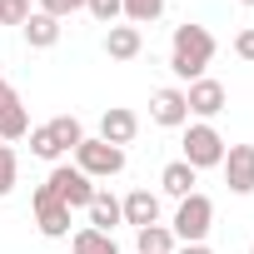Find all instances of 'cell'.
I'll return each instance as SVG.
<instances>
[{
	"label": "cell",
	"mask_w": 254,
	"mask_h": 254,
	"mask_svg": "<svg viewBox=\"0 0 254 254\" xmlns=\"http://www.w3.org/2000/svg\"><path fill=\"white\" fill-rule=\"evenodd\" d=\"M214 60V35L204 30V25H175V40H170V70H175V80H199L204 75V65Z\"/></svg>",
	"instance_id": "cell-1"
},
{
	"label": "cell",
	"mask_w": 254,
	"mask_h": 254,
	"mask_svg": "<svg viewBox=\"0 0 254 254\" xmlns=\"http://www.w3.org/2000/svg\"><path fill=\"white\" fill-rule=\"evenodd\" d=\"M209 224H214V204H209L204 194H185V199H180V209H175L170 234H175V244H204Z\"/></svg>",
	"instance_id": "cell-2"
},
{
	"label": "cell",
	"mask_w": 254,
	"mask_h": 254,
	"mask_svg": "<svg viewBox=\"0 0 254 254\" xmlns=\"http://www.w3.org/2000/svg\"><path fill=\"white\" fill-rule=\"evenodd\" d=\"M75 170L90 175V180H110V175L125 170V150H120V145H105L100 135H95V140L85 135V140L75 145Z\"/></svg>",
	"instance_id": "cell-3"
},
{
	"label": "cell",
	"mask_w": 254,
	"mask_h": 254,
	"mask_svg": "<svg viewBox=\"0 0 254 254\" xmlns=\"http://www.w3.org/2000/svg\"><path fill=\"white\" fill-rule=\"evenodd\" d=\"M224 140H219V130H214V125H190V130H185V165L190 170H214V165H224Z\"/></svg>",
	"instance_id": "cell-4"
},
{
	"label": "cell",
	"mask_w": 254,
	"mask_h": 254,
	"mask_svg": "<svg viewBox=\"0 0 254 254\" xmlns=\"http://www.w3.org/2000/svg\"><path fill=\"white\" fill-rule=\"evenodd\" d=\"M45 190L75 214V209H90V199H95V185H90V175H80L75 165H55L50 170V180H45Z\"/></svg>",
	"instance_id": "cell-5"
},
{
	"label": "cell",
	"mask_w": 254,
	"mask_h": 254,
	"mask_svg": "<svg viewBox=\"0 0 254 254\" xmlns=\"http://www.w3.org/2000/svg\"><path fill=\"white\" fill-rule=\"evenodd\" d=\"M30 209H35V224H40V234H45V239H65V234H70V209H65L45 185L30 194Z\"/></svg>",
	"instance_id": "cell-6"
},
{
	"label": "cell",
	"mask_w": 254,
	"mask_h": 254,
	"mask_svg": "<svg viewBox=\"0 0 254 254\" xmlns=\"http://www.w3.org/2000/svg\"><path fill=\"white\" fill-rule=\"evenodd\" d=\"M185 105H190V115H199V120L209 125V120H214V115H219V110L229 105V95H224V85H219V80L199 75V80H194V85L185 90Z\"/></svg>",
	"instance_id": "cell-7"
},
{
	"label": "cell",
	"mask_w": 254,
	"mask_h": 254,
	"mask_svg": "<svg viewBox=\"0 0 254 254\" xmlns=\"http://www.w3.org/2000/svg\"><path fill=\"white\" fill-rule=\"evenodd\" d=\"M219 170H224V185L234 194H254V145H229Z\"/></svg>",
	"instance_id": "cell-8"
},
{
	"label": "cell",
	"mask_w": 254,
	"mask_h": 254,
	"mask_svg": "<svg viewBox=\"0 0 254 254\" xmlns=\"http://www.w3.org/2000/svg\"><path fill=\"white\" fill-rule=\"evenodd\" d=\"M135 135H140V115H135V110L110 105V110L100 115V140H105V145H120V150H125Z\"/></svg>",
	"instance_id": "cell-9"
},
{
	"label": "cell",
	"mask_w": 254,
	"mask_h": 254,
	"mask_svg": "<svg viewBox=\"0 0 254 254\" xmlns=\"http://www.w3.org/2000/svg\"><path fill=\"white\" fill-rule=\"evenodd\" d=\"M150 115H155V125H165V130H180V125H190V105H185V90H175V85L155 90V100H150Z\"/></svg>",
	"instance_id": "cell-10"
},
{
	"label": "cell",
	"mask_w": 254,
	"mask_h": 254,
	"mask_svg": "<svg viewBox=\"0 0 254 254\" xmlns=\"http://www.w3.org/2000/svg\"><path fill=\"white\" fill-rule=\"evenodd\" d=\"M120 214H125V224H135V229L160 224V194H150V190H130V194L120 199Z\"/></svg>",
	"instance_id": "cell-11"
},
{
	"label": "cell",
	"mask_w": 254,
	"mask_h": 254,
	"mask_svg": "<svg viewBox=\"0 0 254 254\" xmlns=\"http://www.w3.org/2000/svg\"><path fill=\"white\" fill-rule=\"evenodd\" d=\"M140 50H145V35L135 25H110L105 30V55L110 60H135Z\"/></svg>",
	"instance_id": "cell-12"
},
{
	"label": "cell",
	"mask_w": 254,
	"mask_h": 254,
	"mask_svg": "<svg viewBox=\"0 0 254 254\" xmlns=\"http://www.w3.org/2000/svg\"><path fill=\"white\" fill-rule=\"evenodd\" d=\"M20 30H25V45H30V50H50V45H60V20H55V15L30 10V20H25Z\"/></svg>",
	"instance_id": "cell-13"
},
{
	"label": "cell",
	"mask_w": 254,
	"mask_h": 254,
	"mask_svg": "<svg viewBox=\"0 0 254 254\" xmlns=\"http://www.w3.org/2000/svg\"><path fill=\"white\" fill-rule=\"evenodd\" d=\"M90 229H100V234H115V224H125V214H120V199L115 194H105V190H95V199H90Z\"/></svg>",
	"instance_id": "cell-14"
},
{
	"label": "cell",
	"mask_w": 254,
	"mask_h": 254,
	"mask_svg": "<svg viewBox=\"0 0 254 254\" xmlns=\"http://www.w3.org/2000/svg\"><path fill=\"white\" fill-rule=\"evenodd\" d=\"M194 180H199V170H190L185 160H175V165H165V170H160V190H165V194H175V199L194 194Z\"/></svg>",
	"instance_id": "cell-15"
},
{
	"label": "cell",
	"mask_w": 254,
	"mask_h": 254,
	"mask_svg": "<svg viewBox=\"0 0 254 254\" xmlns=\"http://www.w3.org/2000/svg\"><path fill=\"white\" fill-rule=\"evenodd\" d=\"M135 249L140 254H175L180 244H175L170 224H145V229H135Z\"/></svg>",
	"instance_id": "cell-16"
},
{
	"label": "cell",
	"mask_w": 254,
	"mask_h": 254,
	"mask_svg": "<svg viewBox=\"0 0 254 254\" xmlns=\"http://www.w3.org/2000/svg\"><path fill=\"white\" fill-rule=\"evenodd\" d=\"M25 130H30V115H25L20 95H10L5 105H0V140H20Z\"/></svg>",
	"instance_id": "cell-17"
},
{
	"label": "cell",
	"mask_w": 254,
	"mask_h": 254,
	"mask_svg": "<svg viewBox=\"0 0 254 254\" xmlns=\"http://www.w3.org/2000/svg\"><path fill=\"white\" fill-rule=\"evenodd\" d=\"M70 249L75 254H120V244H115V234H100V229H80L75 239H70Z\"/></svg>",
	"instance_id": "cell-18"
},
{
	"label": "cell",
	"mask_w": 254,
	"mask_h": 254,
	"mask_svg": "<svg viewBox=\"0 0 254 254\" xmlns=\"http://www.w3.org/2000/svg\"><path fill=\"white\" fill-rule=\"evenodd\" d=\"M50 135H55L60 155H70V150L85 140V130H80V120H75V115H55V120H50Z\"/></svg>",
	"instance_id": "cell-19"
},
{
	"label": "cell",
	"mask_w": 254,
	"mask_h": 254,
	"mask_svg": "<svg viewBox=\"0 0 254 254\" xmlns=\"http://www.w3.org/2000/svg\"><path fill=\"white\" fill-rule=\"evenodd\" d=\"M120 15L140 30V25H150V20H160V15H165V0H125V10H120Z\"/></svg>",
	"instance_id": "cell-20"
},
{
	"label": "cell",
	"mask_w": 254,
	"mask_h": 254,
	"mask_svg": "<svg viewBox=\"0 0 254 254\" xmlns=\"http://www.w3.org/2000/svg\"><path fill=\"white\" fill-rule=\"evenodd\" d=\"M30 155H35V160H60V145H55V135H50V125L30 130Z\"/></svg>",
	"instance_id": "cell-21"
},
{
	"label": "cell",
	"mask_w": 254,
	"mask_h": 254,
	"mask_svg": "<svg viewBox=\"0 0 254 254\" xmlns=\"http://www.w3.org/2000/svg\"><path fill=\"white\" fill-rule=\"evenodd\" d=\"M15 175H20V160H15V150H10V145H0V199H5V194L15 190Z\"/></svg>",
	"instance_id": "cell-22"
},
{
	"label": "cell",
	"mask_w": 254,
	"mask_h": 254,
	"mask_svg": "<svg viewBox=\"0 0 254 254\" xmlns=\"http://www.w3.org/2000/svg\"><path fill=\"white\" fill-rule=\"evenodd\" d=\"M30 20V0H0V25H25Z\"/></svg>",
	"instance_id": "cell-23"
},
{
	"label": "cell",
	"mask_w": 254,
	"mask_h": 254,
	"mask_svg": "<svg viewBox=\"0 0 254 254\" xmlns=\"http://www.w3.org/2000/svg\"><path fill=\"white\" fill-rule=\"evenodd\" d=\"M85 10H90V15L100 20V25H110V20H115V15L125 10V0H85Z\"/></svg>",
	"instance_id": "cell-24"
},
{
	"label": "cell",
	"mask_w": 254,
	"mask_h": 254,
	"mask_svg": "<svg viewBox=\"0 0 254 254\" xmlns=\"http://www.w3.org/2000/svg\"><path fill=\"white\" fill-rule=\"evenodd\" d=\"M75 10H85V0H40V15H55V20H65Z\"/></svg>",
	"instance_id": "cell-25"
},
{
	"label": "cell",
	"mask_w": 254,
	"mask_h": 254,
	"mask_svg": "<svg viewBox=\"0 0 254 254\" xmlns=\"http://www.w3.org/2000/svg\"><path fill=\"white\" fill-rule=\"evenodd\" d=\"M234 55L239 60H254V30H239L234 35Z\"/></svg>",
	"instance_id": "cell-26"
},
{
	"label": "cell",
	"mask_w": 254,
	"mask_h": 254,
	"mask_svg": "<svg viewBox=\"0 0 254 254\" xmlns=\"http://www.w3.org/2000/svg\"><path fill=\"white\" fill-rule=\"evenodd\" d=\"M175 254H214V249H209V244H180Z\"/></svg>",
	"instance_id": "cell-27"
},
{
	"label": "cell",
	"mask_w": 254,
	"mask_h": 254,
	"mask_svg": "<svg viewBox=\"0 0 254 254\" xmlns=\"http://www.w3.org/2000/svg\"><path fill=\"white\" fill-rule=\"evenodd\" d=\"M10 95H15V90H10V80H5V75H0V105H5Z\"/></svg>",
	"instance_id": "cell-28"
},
{
	"label": "cell",
	"mask_w": 254,
	"mask_h": 254,
	"mask_svg": "<svg viewBox=\"0 0 254 254\" xmlns=\"http://www.w3.org/2000/svg\"><path fill=\"white\" fill-rule=\"evenodd\" d=\"M239 5H254V0H239Z\"/></svg>",
	"instance_id": "cell-29"
},
{
	"label": "cell",
	"mask_w": 254,
	"mask_h": 254,
	"mask_svg": "<svg viewBox=\"0 0 254 254\" xmlns=\"http://www.w3.org/2000/svg\"><path fill=\"white\" fill-rule=\"evenodd\" d=\"M249 254H254V244H249Z\"/></svg>",
	"instance_id": "cell-30"
}]
</instances>
